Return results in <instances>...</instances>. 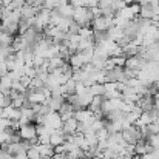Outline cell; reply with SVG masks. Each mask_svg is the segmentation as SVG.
I'll use <instances>...</instances> for the list:
<instances>
[{
  "instance_id": "6da1fadb",
  "label": "cell",
  "mask_w": 159,
  "mask_h": 159,
  "mask_svg": "<svg viewBox=\"0 0 159 159\" xmlns=\"http://www.w3.org/2000/svg\"><path fill=\"white\" fill-rule=\"evenodd\" d=\"M71 19L76 23H79L80 26H91L93 14H91L90 8H87V6H74V12H73Z\"/></svg>"
},
{
  "instance_id": "7a4b0ae2",
  "label": "cell",
  "mask_w": 159,
  "mask_h": 159,
  "mask_svg": "<svg viewBox=\"0 0 159 159\" xmlns=\"http://www.w3.org/2000/svg\"><path fill=\"white\" fill-rule=\"evenodd\" d=\"M17 133H19L22 141H28L31 144H37V130H36V125L33 122L20 125Z\"/></svg>"
},
{
  "instance_id": "3957f363",
  "label": "cell",
  "mask_w": 159,
  "mask_h": 159,
  "mask_svg": "<svg viewBox=\"0 0 159 159\" xmlns=\"http://www.w3.org/2000/svg\"><path fill=\"white\" fill-rule=\"evenodd\" d=\"M113 26V17H108V16H98L91 20V28L93 31H102L105 33L108 31V28Z\"/></svg>"
},
{
  "instance_id": "277c9868",
  "label": "cell",
  "mask_w": 159,
  "mask_h": 159,
  "mask_svg": "<svg viewBox=\"0 0 159 159\" xmlns=\"http://www.w3.org/2000/svg\"><path fill=\"white\" fill-rule=\"evenodd\" d=\"M42 125H45V127H48V128H51V130L62 128V117H60L59 111H50L48 114H45Z\"/></svg>"
},
{
  "instance_id": "5b68a950",
  "label": "cell",
  "mask_w": 159,
  "mask_h": 159,
  "mask_svg": "<svg viewBox=\"0 0 159 159\" xmlns=\"http://www.w3.org/2000/svg\"><path fill=\"white\" fill-rule=\"evenodd\" d=\"M122 138H124V141L127 144H136L138 139H142V134H141V131H139L138 127L131 125L130 128L122 130Z\"/></svg>"
},
{
  "instance_id": "8992f818",
  "label": "cell",
  "mask_w": 159,
  "mask_h": 159,
  "mask_svg": "<svg viewBox=\"0 0 159 159\" xmlns=\"http://www.w3.org/2000/svg\"><path fill=\"white\" fill-rule=\"evenodd\" d=\"M87 63V60H85V57H84V54L80 53V51H76V53H73L70 56V59H68V65L73 68V70H79L80 66H84Z\"/></svg>"
},
{
  "instance_id": "52a82bcc",
  "label": "cell",
  "mask_w": 159,
  "mask_h": 159,
  "mask_svg": "<svg viewBox=\"0 0 159 159\" xmlns=\"http://www.w3.org/2000/svg\"><path fill=\"white\" fill-rule=\"evenodd\" d=\"M77 127H79V122H77V119H76L74 116L62 122V130H63V133H65L66 136H68V134H74V133L77 131Z\"/></svg>"
},
{
  "instance_id": "ba28073f",
  "label": "cell",
  "mask_w": 159,
  "mask_h": 159,
  "mask_svg": "<svg viewBox=\"0 0 159 159\" xmlns=\"http://www.w3.org/2000/svg\"><path fill=\"white\" fill-rule=\"evenodd\" d=\"M73 116L77 119V122H87V120L94 117V113L91 110H88V108H76Z\"/></svg>"
},
{
  "instance_id": "9c48e42d",
  "label": "cell",
  "mask_w": 159,
  "mask_h": 159,
  "mask_svg": "<svg viewBox=\"0 0 159 159\" xmlns=\"http://www.w3.org/2000/svg\"><path fill=\"white\" fill-rule=\"evenodd\" d=\"M40 153V159H51L54 155V147L50 142H43V144H36Z\"/></svg>"
},
{
  "instance_id": "30bf717a",
  "label": "cell",
  "mask_w": 159,
  "mask_h": 159,
  "mask_svg": "<svg viewBox=\"0 0 159 159\" xmlns=\"http://www.w3.org/2000/svg\"><path fill=\"white\" fill-rule=\"evenodd\" d=\"M40 8H36V6H31L28 3H25L22 8H20V19H33L36 17V14L39 12Z\"/></svg>"
},
{
  "instance_id": "8fae6325",
  "label": "cell",
  "mask_w": 159,
  "mask_h": 159,
  "mask_svg": "<svg viewBox=\"0 0 159 159\" xmlns=\"http://www.w3.org/2000/svg\"><path fill=\"white\" fill-rule=\"evenodd\" d=\"M11 87H12V79H11L8 74L0 76V88H2L3 94L9 93V91H11Z\"/></svg>"
},
{
  "instance_id": "7c38bea8",
  "label": "cell",
  "mask_w": 159,
  "mask_h": 159,
  "mask_svg": "<svg viewBox=\"0 0 159 159\" xmlns=\"http://www.w3.org/2000/svg\"><path fill=\"white\" fill-rule=\"evenodd\" d=\"M12 42H14V34H9V33L0 30V45L2 47H11Z\"/></svg>"
},
{
  "instance_id": "4fadbf2b",
  "label": "cell",
  "mask_w": 159,
  "mask_h": 159,
  "mask_svg": "<svg viewBox=\"0 0 159 159\" xmlns=\"http://www.w3.org/2000/svg\"><path fill=\"white\" fill-rule=\"evenodd\" d=\"M63 17H73V12H74V6L68 2V3H65V5H62V6H59V8H56Z\"/></svg>"
},
{
  "instance_id": "5bb4252c",
  "label": "cell",
  "mask_w": 159,
  "mask_h": 159,
  "mask_svg": "<svg viewBox=\"0 0 159 159\" xmlns=\"http://www.w3.org/2000/svg\"><path fill=\"white\" fill-rule=\"evenodd\" d=\"M102 101H104V96H93V101L90 102L88 110H91L93 113L99 111V110H101V105H102Z\"/></svg>"
},
{
  "instance_id": "9a60e30c",
  "label": "cell",
  "mask_w": 159,
  "mask_h": 159,
  "mask_svg": "<svg viewBox=\"0 0 159 159\" xmlns=\"http://www.w3.org/2000/svg\"><path fill=\"white\" fill-rule=\"evenodd\" d=\"M90 88V93L93 94V96H104V84H93V85H90L88 87Z\"/></svg>"
},
{
  "instance_id": "2e32d148",
  "label": "cell",
  "mask_w": 159,
  "mask_h": 159,
  "mask_svg": "<svg viewBox=\"0 0 159 159\" xmlns=\"http://www.w3.org/2000/svg\"><path fill=\"white\" fill-rule=\"evenodd\" d=\"M26 155H28L30 159H40V153H39V148H37L36 144H31L30 145V148L26 150Z\"/></svg>"
},
{
  "instance_id": "e0dca14e",
  "label": "cell",
  "mask_w": 159,
  "mask_h": 159,
  "mask_svg": "<svg viewBox=\"0 0 159 159\" xmlns=\"http://www.w3.org/2000/svg\"><path fill=\"white\" fill-rule=\"evenodd\" d=\"M93 28L91 26H80L79 28V31H77V34L80 36V37H93Z\"/></svg>"
},
{
  "instance_id": "ac0fdd59",
  "label": "cell",
  "mask_w": 159,
  "mask_h": 159,
  "mask_svg": "<svg viewBox=\"0 0 159 159\" xmlns=\"http://www.w3.org/2000/svg\"><path fill=\"white\" fill-rule=\"evenodd\" d=\"M111 59V62H113V65L114 66H125V56L124 54H120V56H113V57H110Z\"/></svg>"
},
{
  "instance_id": "d6986e66",
  "label": "cell",
  "mask_w": 159,
  "mask_h": 159,
  "mask_svg": "<svg viewBox=\"0 0 159 159\" xmlns=\"http://www.w3.org/2000/svg\"><path fill=\"white\" fill-rule=\"evenodd\" d=\"M11 133H12L11 128H8L6 131H2V133H0V147H2L3 144H9V136H11Z\"/></svg>"
},
{
  "instance_id": "ffe728a7",
  "label": "cell",
  "mask_w": 159,
  "mask_h": 159,
  "mask_svg": "<svg viewBox=\"0 0 159 159\" xmlns=\"http://www.w3.org/2000/svg\"><path fill=\"white\" fill-rule=\"evenodd\" d=\"M42 87H43V80H42V79H39V77L36 76V77H33V79H31V82H30V87H28V88H30V90H34V88H42Z\"/></svg>"
},
{
  "instance_id": "44dd1931",
  "label": "cell",
  "mask_w": 159,
  "mask_h": 159,
  "mask_svg": "<svg viewBox=\"0 0 159 159\" xmlns=\"http://www.w3.org/2000/svg\"><path fill=\"white\" fill-rule=\"evenodd\" d=\"M96 136H98V141H107V138L110 136V133H108V130H107L105 127H102L101 130L96 131Z\"/></svg>"
},
{
  "instance_id": "7402d4cb",
  "label": "cell",
  "mask_w": 159,
  "mask_h": 159,
  "mask_svg": "<svg viewBox=\"0 0 159 159\" xmlns=\"http://www.w3.org/2000/svg\"><path fill=\"white\" fill-rule=\"evenodd\" d=\"M11 119H6V117H0V133L2 131H6L9 127H11Z\"/></svg>"
},
{
  "instance_id": "603a6c76",
  "label": "cell",
  "mask_w": 159,
  "mask_h": 159,
  "mask_svg": "<svg viewBox=\"0 0 159 159\" xmlns=\"http://www.w3.org/2000/svg\"><path fill=\"white\" fill-rule=\"evenodd\" d=\"M42 8H47V9H56V8H59V0H45L43 2V6Z\"/></svg>"
},
{
  "instance_id": "cb8c5ba5",
  "label": "cell",
  "mask_w": 159,
  "mask_h": 159,
  "mask_svg": "<svg viewBox=\"0 0 159 159\" xmlns=\"http://www.w3.org/2000/svg\"><path fill=\"white\" fill-rule=\"evenodd\" d=\"M14 158H16V159H30V158H28V155H26V152L17 153V155H14Z\"/></svg>"
},
{
  "instance_id": "d4e9b609",
  "label": "cell",
  "mask_w": 159,
  "mask_h": 159,
  "mask_svg": "<svg viewBox=\"0 0 159 159\" xmlns=\"http://www.w3.org/2000/svg\"><path fill=\"white\" fill-rule=\"evenodd\" d=\"M153 84H155V87H156V88L159 90V76L156 77V79H155V82H153Z\"/></svg>"
},
{
  "instance_id": "484cf974",
  "label": "cell",
  "mask_w": 159,
  "mask_h": 159,
  "mask_svg": "<svg viewBox=\"0 0 159 159\" xmlns=\"http://www.w3.org/2000/svg\"><path fill=\"white\" fill-rule=\"evenodd\" d=\"M130 159H141V156H139V155H131Z\"/></svg>"
},
{
  "instance_id": "4316f807",
  "label": "cell",
  "mask_w": 159,
  "mask_h": 159,
  "mask_svg": "<svg viewBox=\"0 0 159 159\" xmlns=\"http://www.w3.org/2000/svg\"><path fill=\"white\" fill-rule=\"evenodd\" d=\"M6 159H16V158H14V155H9V156H8Z\"/></svg>"
},
{
  "instance_id": "83f0119b",
  "label": "cell",
  "mask_w": 159,
  "mask_h": 159,
  "mask_svg": "<svg viewBox=\"0 0 159 159\" xmlns=\"http://www.w3.org/2000/svg\"><path fill=\"white\" fill-rule=\"evenodd\" d=\"M0 30H2V26H0Z\"/></svg>"
}]
</instances>
